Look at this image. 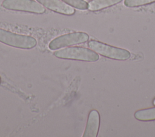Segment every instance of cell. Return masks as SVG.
Returning a JSON list of instances; mask_svg holds the SVG:
<instances>
[{
    "instance_id": "8992f818",
    "label": "cell",
    "mask_w": 155,
    "mask_h": 137,
    "mask_svg": "<svg viewBox=\"0 0 155 137\" xmlns=\"http://www.w3.org/2000/svg\"><path fill=\"white\" fill-rule=\"evenodd\" d=\"M45 8L54 12L65 15H72L75 13V10L61 0H36Z\"/></svg>"
},
{
    "instance_id": "277c9868",
    "label": "cell",
    "mask_w": 155,
    "mask_h": 137,
    "mask_svg": "<svg viewBox=\"0 0 155 137\" xmlns=\"http://www.w3.org/2000/svg\"><path fill=\"white\" fill-rule=\"evenodd\" d=\"M89 39L88 35L84 32H73L59 36L53 39L48 44L51 50L67 47L86 42Z\"/></svg>"
},
{
    "instance_id": "8fae6325",
    "label": "cell",
    "mask_w": 155,
    "mask_h": 137,
    "mask_svg": "<svg viewBox=\"0 0 155 137\" xmlns=\"http://www.w3.org/2000/svg\"><path fill=\"white\" fill-rule=\"evenodd\" d=\"M155 2V0H125L124 5L128 7H136Z\"/></svg>"
},
{
    "instance_id": "ba28073f",
    "label": "cell",
    "mask_w": 155,
    "mask_h": 137,
    "mask_svg": "<svg viewBox=\"0 0 155 137\" xmlns=\"http://www.w3.org/2000/svg\"><path fill=\"white\" fill-rule=\"evenodd\" d=\"M122 0H93L88 3V9L92 11H99L118 4Z\"/></svg>"
},
{
    "instance_id": "5b68a950",
    "label": "cell",
    "mask_w": 155,
    "mask_h": 137,
    "mask_svg": "<svg viewBox=\"0 0 155 137\" xmlns=\"http://www.w3.org/2000/svg\"><path fill=\"white\" fill-rule=\"evenodd\" d=\"M2 6L7 10L33 13L41 14L45 11L44 7L34 0H4Z\"/></svg>"
},
{
    "instance_id": "7c38bea8",
    "label": "cell",
    "mask_w": 155,
    "mask_h": 137,
    "mask_svg": "<svg viewBox=\"0 0 155 137\" xmlns=\"http://www.w3.org/2000/svg\"><path fill=\"white\" fill-rule=\"evenodd\" d=\"M153 104L155 106V98L153 100Z\"/></svg>"
},
{
    "instance_id": "52a82bcc",
    "label": "cell",
    "mask_w": 155,
    "mask_h": 137,
    "mask_svg": "<svg viewBox=\"0 0 155 137\" xmlns=\"http://www.w3.org/2000/svg\"><path fill=\"white\" fill-rule=\"evenodd\" d=\"M100 126V115L96 110L90 112L83 137H96Z\"/></svg>"
},
{
    "instance_id": "7a4b0ae2",
    "label": "cell",
    "mask_w": 155,
    "mask_h": 137,
    "mask_svg": "<svg viewBox=\"0 0 155 137\" xmlns=\"http://www.w3.org/2000/svg\"><path fill=\"white\" fill-rule=\"evenodd\" d=\"M0 42L21 49H31L37 44L36 40L32 36L15 33L2 28H0Z\"/></svg>"
},
{
    "instance_id": "4fadbf2b",
    "label": "cell",
    "mask_w": 155,
    "mask_h": 137,
    "mask_svg": "<svg viewBox=\"0 0 155 137\" xmlns=\"http://www.w3.org/2000/svg\"><path fill=\"white\" fill-rule=\"evenodd\" d=\"M1 77H0V83H1Z\"/></svg>"
},
{
    "instance_id": "6da1fadb",
    "label": "cell",
    "mask_w": 155,
    "mask_h": 137,
    "mask_svg": "<svg viewBox=\"0 0 155 137\" xmlns=\"http://www.w3.org/2000/svg\"><path fill=\"white\" fill-rule=\"evenodd\" d=\"M53 54L59 59L86 62H96L99 59L97 53L92 49L81 46H72L61 49L54 51Z\"/></svg>"
},
{
    "instance_id": "30bf717a",
    "label": "cell",
    "mask_w": 155,
    "mask_h": 137,
    "mask_svg": "<svg viewBox=\"0 0 155 137\" xmlns=\"http://www.w3.org/2000/svg\"><path fill=\"white\" fill-rule=\"evenodd\" d=\"M68 5L79 10H87L88 7V3L84 0H62Z\"/></svg>"
},
{
    "instance_id": "9c48e42d",
    "label": "cell",
    "mask_w": 155,
    "mask_h": 137,
    "mask_svg": "<svg viewBox=\"0 0 155 137\" xmlns=\"http://www.w3.org/2000/svg\"><path fill=\"white\" fill-rule=\"evenodd\" d=\"M136 119L142 121L155 120V107H151L137 110L134 113Z\"/></svg>"
},
{
    "instance_id": "3957f363",
    "label": "cell",
    "mask_w": 155,
    "mask_h": 137,
    "mask_svg": "<svg viewBox=\"0 0 155 137\" xmlns=\"http://www.w3.org/2000/svg\"><path fill=\"white\" fill-rule=\"evenodd\" d=\"M88 46L91 49L101 56L114 60H125L131 56V54L128 50L111 46L97 40L89 41Z\"/></svg>"
}]
</instances>
